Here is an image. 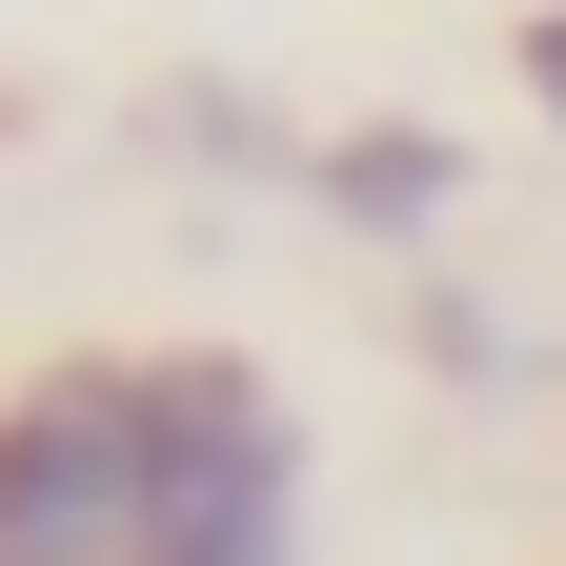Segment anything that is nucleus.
I'll return each mask as SVG.
<instances>
[{
	"instance_id": "nucleus-2",
	"label": "nucleus",
	"mask_w": 566,
	"mask_h": 566,
	"mask_svg": "<svg viewBox=\"0 0 566 566\" xmlns=\"http://www.w3.org/2000/svg\"><path fill=\"white\" fill-rule=\"evenodd\" d=\"M304 202H344V223H446V202H465V163H446V142H424V122H365V142H324V163H304Z\"/></svg>"
},
{
	"instance_id": "nucleus-1",
	"label": "nucleus",
	"mask_w": 566,
	"mask_h": 566,
	"mask_svg": "<svg viewBox=\"0 0 566 566\" xmlns=\"http://www.w3.org/2000/svg\"><path fill=\"white\" fill-rule=\"evenodd\" d=\"M0 566H304V446L243 365H61L0 405Z\"/></svg>"
},
{
	"instance_id": "nucleus-3",
	"label": "nucleus",
	"mask_w": 566,
	"mask_h": 566,
	"mask_svg": "<svg viewBox=\"0 0 566 566\" xmlns=\"http://www.w3.org/2000/svg\"><path fill=\"white\" fill-rule=\"evenodd\" d=\"M526 102L566 122V0H546V21H526Z\"/></svg>"
}]
</instances>
